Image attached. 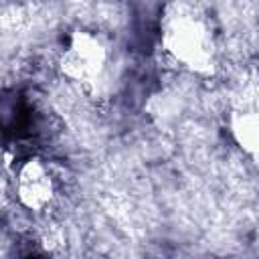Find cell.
Listing matches in <instances>:
<instances>
[{
    "mask_svg": "<svg viewBox=\"0 0 259 259\" xmlns=\"http://www.w3.org/2000/svg\"><path fill=\"white\" fill-rule=\"evenodd\" d=\"M160 42L166 55L184 71L212 75L217 69V28L198 6L174 4L160 18Z\"/></svg>",
    "mask_w": 259,
    "mask_h": 259,
    "instance_id": "1",
    "label": "cell"
},
{
    "mask_svg": "<svg viewBox=\"0 0 259 259\" xmlns=\"http://www.w3.org/2000/svg\"><path fill=\"white\" fill-rule=\"evenodd\" d=\"M111 65V45L101 32L93 28L75 30L63 45V51L59 55V67L63 75L71 83H77L79 87H85L89 91H95L105 83Z\"/></svg>",
    "mask_w": 259,
    "mask_h": 259,
    "instance_id": "2",
    "label": "cell"
},
{
    "mask_svg": "<svg viewBox=\"0 0 259 259\" xmlns=\"http://www.w3.org/2000/svg\"><path fill=\"white\" fill-rule=\"evenodd\" d=\"M14 196L22 208L34 214L53 210L61 196L59 172L40 156H30L14 172Z\"/></svg>",
    "mask_w": 259,
    "mask_h": 259,
    "instance_id": "3",
    "label": "cell"
},
{
    "mask_svg": "<svg viewBox=\"0 0 259 259\" xmlns=\"http://www.w3.org/2000/svg\"><path fill=\"white\" fill-rule=\"evenodd\" d=\"M235 136L241 148L259 164V109H247L235 115Z\"/></svg>",
    "mask_w": 259,
    "mask_h": 259,
    "instance_id": "4",
    "label": "cell"
}]
</instances>
